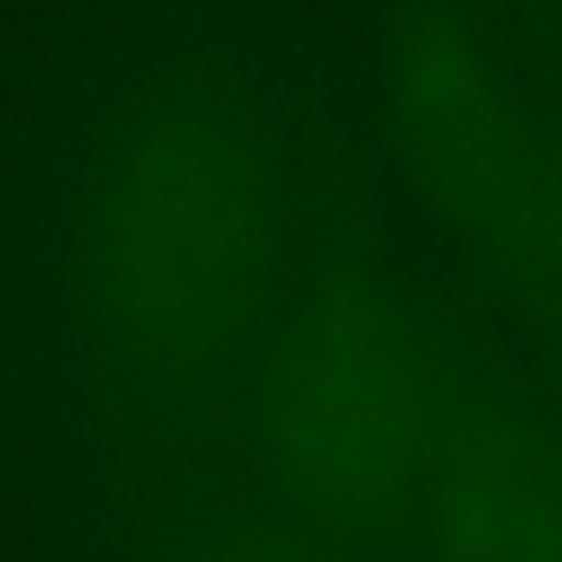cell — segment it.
I'll return each mask as SVG.
<instances>
[{
    "instance_id": "cell-3",
    "label": "cell",
    "mask_w": 562,
    "mask_h": 562,
    "mask_svg": "<svg viewBox=\"0 0 562 562\" xmlns=\"http://www.w3.org/2000/svg\"><path fill=\"white\" fill-rule=\"evenodd\" d=\"M390 114L429 207L518 301L562 316V144L514 104L454 20L415 15L400 30Z\"/></svg>"
},
{
    "instance_id": "cell-5",
    "label": "cell",
    "mask_w": 562,
    "mask_h": 562,
    "mask_svg": "<svg viewBox=\"0 0 562 562\" xmlns=\"http://www.w3.org/2000/svg\"><path fill=\"white\" fill-rule=\"evenodd\" d=\"M207 562H336L326 558L311 538H296L286 528H247L233 533Z\"/></svg>"
},
{
    "instance_id": "cell-2",
    "label": "cell",
    "mask_w": 562,
    "mask_h": 562,
    "mask_svg": "<svg viewBox=\"0 0 562 562\" xmlns=\"http://www.w3.org/2000/svg\"><path fill=\"white\" fill-rule=\"evenodd\" d=\"M435 415L405 311L366 277H326L286 321L262 385V445L291 504L340 538L409 518Z\"/></svg>"
},
{
    "instance_id": "cell-4",
    "label": "cell",
    "mask_w": 562,
    "mask_h": 562,
    "mask_svg": "<svg viewBox=\"0 0 562 562\" xmlns=\"http://www.w3.org/2000/svg\"><path fill=\"white\" fill-rule=\"evenodd\" d=\"M409 518L429 562H562V445L498 405L445 409Z\"/></svg>"
},
{
    "instance_id": "cell-1",
    "label": "cell",
    "mask_w": 562,
    "mask_h": 562,
    "mask_svg": "<svg viewBox=\"0 0 562 562\" xmlns=\"http://www.w3.org/2000/svg\"><path fill=\"white\" fill-rule=\"evenodd\" d=\"M89 291L134 370L233 366L281 291V193L243 114L164 104L124 138L94 203Z\"/></svg>"
}]
</instances>
